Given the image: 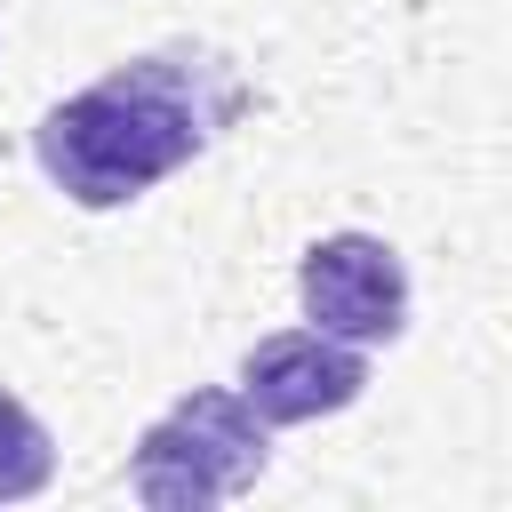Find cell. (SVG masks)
<instances>
[{
	"mask_svg": "<svg viewBox=\"0 0 512 512\" xmlns=\"http://www.w3.org/2000/svg\"><path fill=\"white\" fill-rule=\"evenodd\" d=\"M240 392L264 424H312L368 392V360H360V344H344L328 328H288L240 360Z\"/></svg>",
	"mask_w": 512,
	"mask_h": 512,
	"instance_id": "4",
	"label": "cell"
},
{
	"mask_svg": "<svg viewBox=\"0 0 512 512\" xmlns=\"http://www.w3.org/2000/svg\"><path fill=\"white\" fill-rule=\"evenodd\" d=\"M304 320L344 336V344H392L408 328V264L376 232H328L296 264Z\"/></svg>",
	"mask_w": 512,
	"mask_h": 512,
	"instance_id": "3",
	"label": "cell"
},
{
	"mask_svg": "<svg viewBox=\"0 0 512 512\" xmlns=\"http://www.w3.org/2000/svg\"><path fill=\"white\" fill-rule=\"evenodd\" d=\"M240 104H248V88L224 56L160 48V56L104 72L96 88L48 104L32 128V152L64 200L120 208V200L152 192L160 176H176L184 160H200L240 120Z\"/></svg>",
	"mask_w": 512,
	"mask_h": 512,
	"instance_id": "1",
	"label": "cell"
},
{
	"mask_svg": "<svg viewBox=\"0 0 512 512\" xmlns=\"http://www.w3.org/2000/svg\"><path fill=\"white\" fill-rule=\"evenodd\" d=\"M264 472V416L248 408V392H192L176 400L144 440H136V464H128V488L136 504L152 512H208L240 488H256Z\"/></svg>",
	"mask_w": 512,
	"mask_h": 512,
	"instance_id": "2",
	"label": "cell"
},
{
	"mask_svg": "<svg viewBox=\"0 0 512 512\" xmlns=\"http://www.w3.org/2000/svg\"><path fill=\"white\" fill-rule=\"evenodd\" d=\"M48 472H56V440H48V424H40L16 392H0V504L40 496Z\"/></svg>",
	"mask_w": 512,
	"mask_h": 512,
	"instance_id": "5",
	"label": "cell"
}]
</instances>
